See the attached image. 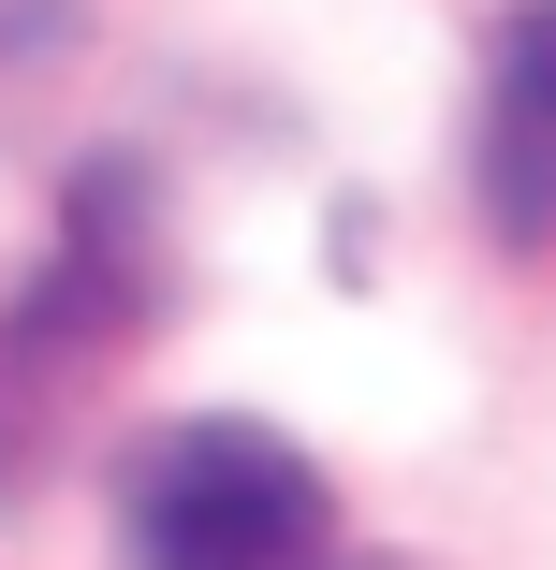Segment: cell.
<instances>
[{
	"instance_id": "cell-2",
	"label": "cell",
	"mask_w": 556,
	"mask_h": 570,
	"mask_svg": "<svg viewBox=\"0 0 556 570\" xmlns=\"http://www.w3.org/2000/svg\"><path fill=\"white\" fill-rule=\"evenodd\" d=\"M469 190L498 219V249H556V0H527V16L498 30V59H484Z\"/></svg>"
},
{
	"instance_id": "cell-1",
	"label": "cell",
	"mask_w": 556,
	"mask_h": 570,
	"mask_svg": "<svg viewBox=\"0 0 556 570\" xmlns=\"http://www.w3.org/2000/svg\"><path fill=\"white\" fill-rule=\"evenodd\" d=\"M118 570H322V469L235 410L147 424L118 469Z\"/></svg>"
}]
</instances>
